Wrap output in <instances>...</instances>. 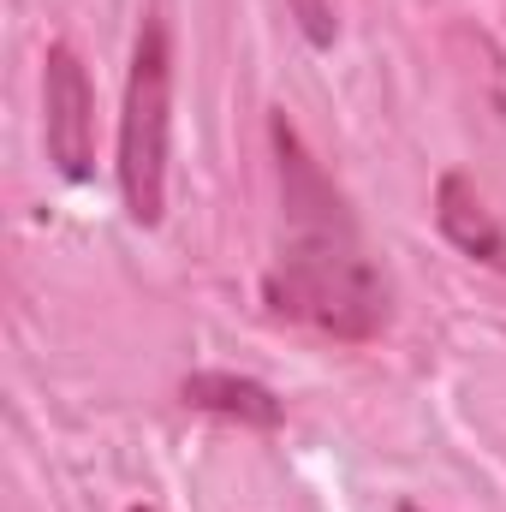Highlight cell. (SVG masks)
<instances>
[{"label": "cell", "instance_id": "obj_1", "mask_svg": "<svg viewBox=\"0 0 506 512\" xmlns=\"http://www.w3.org/2000/svg\"><path fill=\"white\" fill-rule=\"evenodd\" d=\"M268 149L280 185V245L262 268V304L280 322L316 328L346 346H370L393 322V280L381 268L346 191L328 179L286 108H268Z\"/></svg>", "mask_w": 506, "mask_h": 512}, {"label": "cell", "instance_id": "obj_2", "mask_svg": "<svg viewBox=\"0 0 506 512\" xmlns=\"http://www.w3.org/2000/svg\"><path fill=\"white\" fill-rule=\"evenodd\" d=\"M167 173H173V24L161 0L143 6L137 36H131L126 96H120V203L126 221L155 233L167 221Z\"/></svg>", "mask_w": 506, "mask_h": 512}, {"label": "cell", "instance_id": "obj_3", "mask_svg": "<svg viewBox=\"0 0 506 512\" xmlns=\"http://www.w3.org/2000/svg\"><path fill=\"white\" fill-rule=\"evenodd\" d=\"M42 143L66 185L96 173V84L72 42H48L42 54Z\"/></svg>", "mask_w": 506, "mask_h": 512}, {"label": "cell", "instance_id": "obj_4", "mask_svg": "<svg viewBox=\"0 0 506 512\" xmlns=\"http://www.w3.org/2000/svg\"><path fill=\"white\" fill-rule=\"evenodd\" d=\"M435 227H441V239L459 256H471L477 268H489V274L506 280V221L483 203V191H477L471 173L447 167L435 179Z\"/></svg>", "mask_w": 506, "mask_h": 512}, {"label": "cell", "instance_id": "obj_5", "mask_svg": "<svg viewBox=\"0 0 506 512\" xmlns=\"http://www.w3.org/2000/svg\"><path fill=\"white\" fill-rule=\"evenodd\" d=\"M179 405L221 417V423H239V429H262V435L286 423V399L256 376H239V370H191L179 382Z\"/></svg>", "mask_w": 506, "mask_h": 512}, {"label": "cell", "instance_id": "obj_6", "mask_svg": "<svg viewBox=\"0 0 506 512\" xmlns=\"http://www.w3.org/2000/svg\"><path fill=\"white\" fill-rule=\"evenodd\" d=\"M286 12L316 54H334V42H340V6L334 0H286Z\"/></svg>", "mask_w": 506, "mask_h": 512}, {"label": "cell", "instance_id": "obj_7", "mask_svg": "<svg viewBox=\"0 0 506 512\" xmlns=\"http://www.w3.org/2000/svg\"><path fill=\"white\" fill-rule=\"evenodd\" d=\"M126 512H161V507H149V501H137V507H126Z\"/></svg>", "mask_w": 506, "mask_h": 512}]
</instances>
